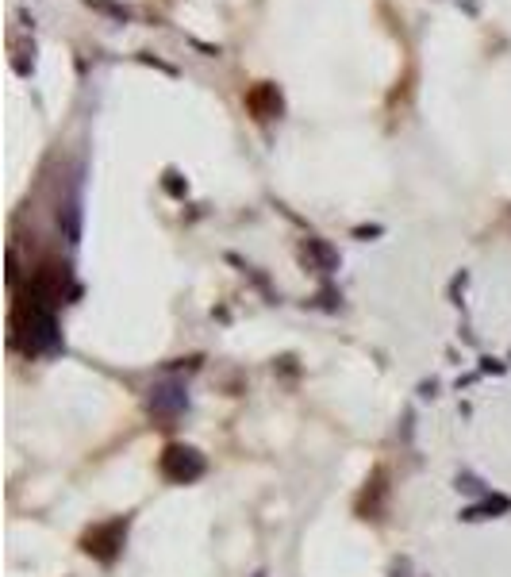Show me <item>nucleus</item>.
Masks as SVG:
<instances>
[{
	"instance_id": "nucleus-1",
	"label": "nucleus",
	"mask_w": 511,
	"mask_h": 577,
	"mask_svg": "<svg viewBox=\"0 0 511 577\" xmlns=\"http://www.w3.org/2000/svg\"><path fill=\"white\" fill-rule=\"evenodd\" d=\"M58 304L47 301L39 289L27 285L24 301L16 308V339L24 343L27 354H43L58 347V320H54Z\"/></svg>"
},
{
	"instance_id": "nucleus-2",
	"label": "nucleus",
	"mask_w": 511,
	"mask_h": 577,
	"mask_svg": "<svg viewBox=\"0 0 511 577\" xmlns=\"http://www.w3.org/2000/svg\"><path fill=\"white\" fill-rule=\"evenodd\" d=\"M162 474L170 477V481H177V485H185V481L204 474V458H200L193 447H166V454H162Z\"/></svg>"
},
{
	"instance_id": "nucleus-3",
	"label": "nucleus",
	"mask_w": 511,
	"mask_h": 577,
	"mask_svg": "<svg viewBox=\"0 0 511 577\" xmlns=\"http://www.w3.org/2000/svg\"><path fill=\"white\" fill-rule=\"evenodd\" d=\"M246 108H250L258 120H277V116L285 112V101H281V93H277L273 81H258V85L246 93Z\"/></svg>"
},
{
	"instance_id": "nucleus-4",
	"label": "nucleus",
	"mask_w": 511,
	"mask_h": 577,
	"mask_svg": "<svg viewBox=\"0 0 511 577\" xmlns=\"http://www.w3.org/2000/svg\"><path fill=\"white\" fill-rule=\"evenodd\" d=\"M120 543H123V524L116 520V524H108V527H97V531L85 539V551L97 554V558H112Z\"/></svg>"
},
{
	"instance_id": "nucleus-5",
	"label": "nucleus",
	"mask_w": 511,
	"mask_h": 577,
	"mask_svg": "<svg viewBox=\"0 0 511 577\" xmlns=\"http://www.w3.org/2000/svg\"><path fill=\"white\" fill-rule=\"evenodd\" d=\"M150 408H154V412H162V416H177V412L185 408V389H181L177 381H170V385H158V389H154V397H150Z\"/></svg>"
}]
</instances>
